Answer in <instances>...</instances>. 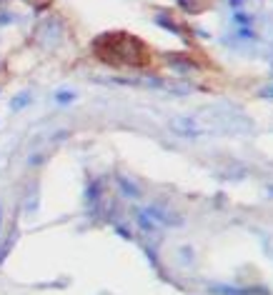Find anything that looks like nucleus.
<instances>
[{"mask_svg": "<svg viewBox=\"0 0 273 295\" xmlns=\"http://www.w3.org/2000/svg\"><path fill=\"white\" fill-rule=\"evenodd\" d=\"M58 100H61V103H65V100H73V93H65V90H63V93H58Z\"/></svg>", "mask_w": 273, "mask_h": 295, "instance_id": "nucleus-7", "label": "nucleus"}, {"mask_svg": "<svg viewBox=\"0 0 273 295\" xmlns=\"http://www.w3.org/2000/svg\"><path fill=\"white\" fill-rule=\"evenodd\" d=\"M116 230H118V233H121L123 238H130V230H125V228H121V225H118V228H116Z\"/></svg>", "mask_w": 273, "mask_h": 295, "instance_id": "nucleus-9", "label": "nucleus"}, {"mask_svg": "<svg viewBox=\"0 0 273 295\" xmlns=\"http://www.w3.org/2000/svg\"><path fill=\"white\" fill-rule=\"evenodd\" d=\"M138 223L143 230H155V220L148 215V210H138Z\"/></svg>", "mask_w": 273, "mask_h": 295, "instance_id": "nucleus-3", "label": "nucleus"}, {"mask_svg": "<svg viewBox=\"0 0 273 295\" xmlns=\"http://www.w3.org/2000/svg\"><path fill=\"white\" fill-rule=\"evenodd\" d=\"M10 245H13V238H10L8 243H3V248H0V263H3V260H5V255L10 253Z\"/></svg>", "mask_w": 273, "mask_h": 295, "instance_id": "nucleus-6", "label": "nucleus"}, {"mask_svg": "<svg viewBox=\"0 0 273 295\" xmlns=\"http://www.w3.org/2000/svg\"><path fill=\"white\" fill-rule=\"evenodd\" d=\"M0 225H3V208H0Z\"/></svg>", "mask_w": 273, "mask_h": 295, "instance_id": "nucleus-10", "label": "nucleus"}, {"mask_svg": "<svg viewBox=\"0 0 273 295\" xmlns=\"http://www.w3.org/2000/svg\"><path fill=\"white\" fill-rule=\"evenodd\" d=\"M28 100H31L28 95H20V98H15V100H13V105H10V108H13V110H20V108H23Z\"/></svg>", "mask_w": 273, "mask_h": 295, "instance_id": "nucleus-5", "label": "nucleus"}, {"mask_svg": "<svg viewBox=\"0 0 273 295\" xmlns=\"http://www.w3.org/2000/svg\"><path fill=\"white\" fill-rule=\"evenodd\" d=\"M168 128L181 135V138H201L206 133V128L193 118V115H176V118L168 120Z\"/></svg>", "mask_w": 273, "mask_h": 295, "instance_id": "nucleus-1", "label": "nucleus"}, {"mask_svg": "<svg viewBox=\"0 0 273 295\" xmlns=\"http://www.w3.org/2000/svg\"><path fill=\"white\" fill-rule=\"evenodd\" d=\"M116 183H118V190H121L125 198H133V200H135V198H141V188H138L133 180L118 175V178H116Z\"/></svg>", "mask_w": 273, "mask_h": 295, "instance_id": "nucleus-2", "label": "nucleus"}, {"mask_svg": "<svg viewBox=\"0 0 273 295\" xmlns=\"http://www.w3.org/2000/svg\"><path fill=\"white\" fill-rule=\"evenodd\" d=\"M98 193H100V185H98V183H91V188L86 190V200H88V203H95V200H98Z\"/></svg>", "mask_w": 273, "mask_h": 295, "instance_id": "nucleus-4", "label": "nucleus"}, {"mask_svg": "<svg viewBox=\"0 0 273 295\" xmlns=\"http://www.w3.org/2000/svg\"><path fill=\"white\" fill-rule=\"evenodd\" d=\"M263 95H266V98H273V80L266 85V88H263Z\"/></svg>", "mask_w": 273, "mask_h": 295, "instance_id": "nucleus-8", "label": "nucleus"}]
</instances>
